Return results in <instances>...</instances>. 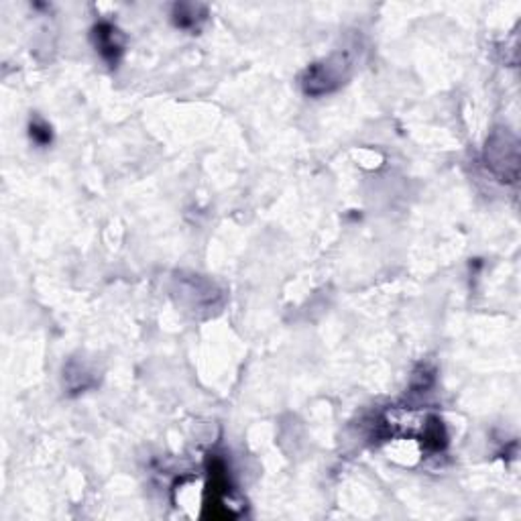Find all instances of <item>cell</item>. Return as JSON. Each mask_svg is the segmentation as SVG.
Returning <instances> with one entry per match:
<instances>
[{
    "instance_id": "2",
    "label": "cell",
    "mask_w": 521,
    "mask_h": 521,
    "mask_svg": "<svg viewBox=\"0 0 521 521\" xmlns=\"http://www.w3.org/2000/svg\"><path fill=\"white\" fill-rule=\"evenodd\" d=\"M485 164L499 181L516 184L519 178V141L507 128H497L487 139Z\"/></svg>"
},
{
    "instance_id": "5",
    "label": "cell",
    "mask_w": 521,
    "mask_h": 521,
    "mask_svg": "<svg viewBox=\"0 0 521 521\" xmlns=\"http://www.w3.org/2000/svg\"><path fill=\"white\" fill-rule=\"evenodd\" d=\"M64 379H65L67 389H70V394H82V391L90 389L92 385L96 383L94 381L92 371L88 369L84 363H78V361H72L70 364H67Z\"/></svg>"
},
{
    "instance_id": "1",
    "label": "cell",
    "mask_w": 521,
    "mask_h": 521,
    "mask_svg": "<svg viewBox=\"0 0 521 521\" xmlns=\"http://www.w3.org/2000/svg\"><path fill=\"white\" fill-rule=\"evenodd\" d=\"M355 59L349 51H334L328 57L320 59L306 67L302 73L300 86L306 96L322 98L342 88L353 76Z\"/></svg>"
},
{
    "instance_id": "4",
    "label": "cell",
    "mask_w": 521,
    "mask_h": 521,
    "mask_svg": "<svg viewBox=\"0 0 521 521\" xmlns=\"http://www.w3.org/2000/svg\"><path fill=\"white\" fill-rule=\"evenodd\" d=\"M208 9L204 4L198 3H178L173 4L172 11V21L178 29L184 31H198L202 23L206 21Z\"/></svg>"
},
{
    "instance_id": "3",
    "label": "cell",
    "mask_w": 521,
    "mask_h": 521,
    "mask_svg": "<svg viewBox=\"0 0 521 521\" xmlns=\"http://www.w3.org/2000/svg\"><path fill=\"white\" fill-rule=\"evenodd\" d=\"M92 43H94V47H96L98 56L103 57L111 67H117L120 64V59H123V56H125L126 39L123 35V31H120L119 27L112 25V23L103 21V23L94 25Z\"/></svg>"
},
{
    "instance_id": "6",
    "label": "cell",
    "mask_w": 521,
    "mask_h": 521,
    "mask_svg": "<svg viewBox=\"0 0 521 521\" xmlns=\"http://www.w3.org/2000/svg\"><path fill=\"white\" fill-rule=\"evenodd\" d=\"M29 137L39 147H50L53 143V131L42 117H33L29 123Z\"/></svg>"
}]
</instances>
